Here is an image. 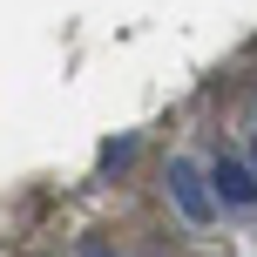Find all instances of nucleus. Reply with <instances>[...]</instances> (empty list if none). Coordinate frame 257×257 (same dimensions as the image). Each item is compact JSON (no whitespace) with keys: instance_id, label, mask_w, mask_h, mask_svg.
I'll list each match as a JSON object with an SVG mask.
<instances>
[{"instance_id":"f03ea898","label":"nucleus","mask_w":257,"mask_h":257,"mask_svg":"<svg viewBox=\"0 0 257 257\" xmlns=\"http://www.w3.org/2000/svg\"><path fill=\"white\" fill-rule=\"evenodd\" d=\"M217 190H223V203H250L257 196V176L244 163H217Z\"/></svg>"},{"instance_id":"f257e3e1","label":"nucleus","mask_w":257,"mask_h":257,"mask_svg":"<svg viewBox=\"0 0 257 257\" xmlns=\"http://www.w3.org/2000/svg\"><path fill=\"white\" fill-rule=\"evenodd\" d=\"M169 183H176V203L190 210L196 223H203V217H210V196H203V183H196V169H190V163H176V169H169Z\"/></svg>"}]
</instances>
